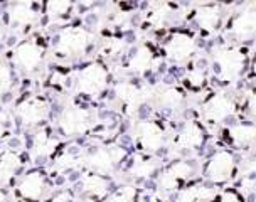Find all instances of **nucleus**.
<instances>
[{
    "mask_svg": "<svg viewBox=\"0 0 256 202\" xmlns=\"http://www.w3.org/2000/svg\"><path fill=\"white\" fill-rule=\"evenodd\" d=\"M214 62L222 81H234L244 71L246 58L236 48H218L214 49Z\"/></svg>",
    "mask_w": 256,
    "mask_h": 202,
    "instance_id": "1",
    "label": "nucleus"
},
{
    "mask_svg": "<svg viewBox=\"0 0 256 202\" xmlns=\"http://www.w3.org/2000/svg\"><path fill=\"white\" fill-rule=\"evenodd\" d=\"M126 152L125 148H120V146H106V148H98L94 152H91L83 158V162L94 170V174L98 176H106V174H112L113 168L116 167L118 164L125 158Z\"/></svg>",
    "mask_w": 256,
    "mask_h": 202,
    "instance_id": "2",
    "label": "nucleus"
},
{
    "mask_svg": "<svg viewBox=\"0 0 256 202\" xmlns=\"http://www.w3.org/2000/svg\"><path fill=\"white\" fill-rule=\"evenodd\" d=\"M108 84V71L102 64L91 62L80 72L76 81V88L80 93L88 96H98Z\"/></svg>",
    "mask_w": 256,
    "mask_h": 202,
    "instance_id": "3",
    "label": "nucleus"
},
{
    "mask_svg": "<svg viewBox=\"0 0 256 202\" xmlns=\"http://www.w3.org/2000/svg\"><path fill=\"white\" fill-rule=\"evenodd\" d=\"M90 125H91V112L86 108L76 106V104L64 108L61 116H59V128L68 136H76L88 132Z\"/></svg>",
    "mask_w": 256,
    "mask_h": 202,
    "instance_id": "4",
    "label": "nucleus"
},
{
    "mask_svg": "<svg viewBox=\"0 0 256 202\" xmlns=\"http://www.w3.org/2000/svg\"><path fill=\"white\" fill-rule=\"evenodd\" d=\"M90 34L83 27H66L58 36L56 50L61 56H76L88 48Z\"/></svg>",
    "mask_w": 256,
    "mask_h": 202,
    "instance_id": "5",
    "label": "nucleus"
},
{
    "mask_svg": "<svg viewBox=\"0 0 256 202\" xmlns=\"http://www.w3.org/2000/svg\"><path fill=\"white\" fill-rule=\"evenodd\" d=\"M232 170H234V157H232V154L228 150H219L209 160L206 176L214 184H222L232 176Z\"/></svg>",
    "mask_w": 256,
    "mask_h": 202,
    "instance_id": "6",
    "label": "nucleus"
},
{
    "mask_svg": "<svg viewBox=\"0 0 256 202\" xmlns=\"http://www.w3.org/2000/svg\"><path fill=\"white\" fill-rule=\"evenodd\" d=\"M49 104L39 96H30L17 106V116L26 126H36L48 116Z\"/></svg>",
    "mask_w": 256,
    "mask_h": 202,
    "instance_id": "7",
    "label": "nucleus"
},
{
    "mask_svg": "<svg viewBox=\"0 0 256 202\" xmlns=\"http://www.w3.org/2000/svg\"><path fill=\"white\" fill-rule=\"evenodd\" d=\"M236 112V104L226 93L214 94L208 103L204 104V118L214 123H221L232 116Z\"/></svg>",
    "mask_w": 256,
    "mask_h": 202,
    "instance_id": "8",
    "label": "nucleus"
},
{
    "mask_svg": "<svg viewBox=\"0 0 256 202\" xmlns=\"http://www.w3.org/2000/svg\"><path fill=\"white\" fill-rule=\"evenodd\" d=\"M150 94H152L150 90L140 88V86H135L126 81L118 82L116 84V96L125 103L126 112L130 114H134L136 110H138V106H142V104L150 98Z\"/></svg>",
    "mask_w": 256,
    "mask_h": 202,
    "instance_id": "9",
    "label": "nucleus"
},
{
    "mask_svg": "<svg viewBox=\"0 0 256 202\" xmlns=\"http://www.w3.org/2000/svg\"><path fill=\"white\" fill-rule=\"evenodd\" d=\"M14 61L27 72L36 71L42 62V49L32 40H26L14 50Z\"/></svg>",
    "mask_w": 256,
    "mask_h": 202,
    "instance_id": "10",
    "label": "nucleus"
},
{
    "mask_svg": "<svg viewBox=\"0 0 256 202\" xmlns=\"http://www.w3.org/2000/svg\"><path fill=\"white\" fill-rule=\"evenodd\" d=\"M196 50V40L187 34H174L166 44V54L174 62H186Z\"/></svg>",
    "mask_w": 256,
    "mask_h": 202,
    "instance_id": "11",
    "label": "nucleus"
},
{
    "mask_svg": "<svg viewBox=\"0 0 256 202\" xmlns=\"http://www.w3.org/2000/svg\"><path fill=\"white\" fill-rule=\"evenodd\" d=\"M136 136L138 144L145 152H157L164 145V132L162 126L155 122H142L136 126Z\"/></svg>",
    "mask_w": 256,
    "mask_h": 202,
    "instance_id": "12",
    "label": "nucleus"
},
{
    "mask_svg": "<svg viewBox=\"0 0 256 202\" xmlns=\"http://www.w3.org/2000/svg\"><path fill=\"white\" fill-rule=\"evenodd\" d=\"M254 29H256V10L253 4H248V7L243 8V12L234 17V20L231 24V32L238 39L244 40L253 38Z\"/></svg>",
    "mask_w": 256,
    "mask_h": 202,
    "instance_id": "13",
    "label": "nucleus"
},
{
    "mask_svg": "<svg viewBox=\"0 0 256 202\" xmlns=\"http://www.w3.org/2000/svg\"><path fill=\"white\" fill-rule=\"evenodd\" d=\"M46 190V178L40 172H30L19 184V192L26 200H39Z\"/></svg>",
    "mask_w": 256,
    "mask_h": 202,
    "instance_id": "14",
    "label": "nucleus"
},
{
    "mask_svg": "<svg viewBox=\"0 0 256 202\" xmlns=\"http://www.w3.org/2000/svg\"><path fill=\"white\" fill-rule=\"evenodd\" d=\"M204 142V133L196 122H187L180 133L177 135V146L182 150H196L202 145Z\"/></svg>",
    "mask_w": 256,
    "mask_h": 202,
    "instance_id": "15",
    "label": "nucleus"
},
{
    "mask_svg": "<svg viewBox=\"0 0 256 202\" xmlns=\"http://www.w3.org/2000/svg\"><path fill=\"white\" fill-rule=\"evenodd\" d=\"M194 19L202 30L212 32L218 29L219 22H221V8H219V6H212V4L202 6L196 10Z\"/></svg>",
    "mask_w": 256,
    "mask_h": 202,
    "instance_id": "16",
    "label": "nucleus"
},
{
    "mask_svg": "<svg viewBox=\"0 0 256 202\" xmlns=\"http://www.w3.org/2000/svg\"><path fill=\"white\" fill-rule=\"evenodd\" d=\"M81 189L94 199H102L108 194V180L98 174H86L81 177Z\"/></svg>",
    "mask_w": 256,
    "mask_h": 202,
    "instance_id": "17",
    "label": "nucleus"
},
{
    "mask_svg": "<svg viewBox=\"0 0 256 202\" xmlns=\"http://www.w3.org/2000/svg\"><path fill=\"white\" fill-rule=\"evenodd\" d=\"M154 62H155V56L152 49L147 48V46H140L135 50L134 56H132L128 68H130V71L136 72V74H144V72H147L154 66Z\"/></svg>",
    "mask_w": 256,
    "mask_h": 202,
    "instance_id": "18",
    "label": "nucleus"
},
{
    "mask_svg": "<svg viewBox=\"0 0 256 202\" xmlns=\"http://www.w3.org/2000/svg\"><path fill=\"white\" fill-rule=\"evenodd\" d=\"M58 140L48 135L46 130H40L36 133L34 136V145H32V157L34 158H46L56 150Z\"/></svg>",
    "mask_w": 256,
    "mask_h": 202,
    "instance_id": "19",
    "label": "nucleus"
},
{
    "mask_svg": "<svg viewBox=\"0 0 256 202\" xmlns=\"http://www.w3.org/2000/svg\"><path fill=\"white\" fill-rule=\"evenodd\" d=\"M20 157L14 152L7 150L0 155V184L10 182V178L16 176V172L20 168Z\"/></svg>",
    "mask_w": 256,
    "mask_h": 202,
    "instance_id": "20",
    "label": "nucleus"
},
{
    "mask_svg": "<svg viewBox=\"0 0 256 202\" xmlns=\"http://www.w3.org/2000/svg\"><path fill=\"white\" fill-rule=\"evenodd\" d=\"M8 14H10L12 24H17V26H29L36 20V17H38L32 4H14Z\"/></svg>",
    "mask_w": 256,
    "mask_h": 202,
    "instance_id": "21",
    "label": "nucleus"
},
{
    "mask_svg": "<svg viewBox=\"0 0 256 202\" xmlns=\"http://www.w3.org/2000/svg\"><path fill=\"white\" fill-rule=\"evenodd\" d=\"M214 197V190L204 186H192L182 189L177 196L176 202H206Z\"/></svg>",
    "mask_w": 256,
    "mask_h": 202,
    "instance_id": "22",
    "label": "nucleus"
},
{
    "mask_svg": "<svg viewBox=\"0 0 256 202\" xmlns=\"http://www.w3.org/2000/svg\"><path fill=\"white\" fill-rule=\"evenodd\" d=\"M230 135H231V140L234 142L236 145L246 146L254 142L256 130L251 123H236V125H232L230 128Z\"/></svg>",
    "mask_w": 256,
    "mask_h": 202,
    "instance_id": "23",
    "label": "nucleus"
},
{
    "mask_svg": "<svg viewBox=\"0 0 256 202\" xmlns=\"http://www.w3.org/2000/svg\"><path fill=\"white\" fill-rule=\"evenodd\" d=\"M155 98H157V103L160 106L167 108V110H174L179 108L184 101V94L180 93L177 88H166L158 93H155Z\"/></svg>",
    "mask_w": 256,
    "mask_h": 202,
    "instance_id": "24",
    "label": "nucleus"
},
{
    "mask_svg": "<svg viewBox=\"0 0 256 202\" xmlns=\"http://www.w3.org/2000/svg\"><path fill=\"white\" fill-rule=\"evenodd\" d=\"M158 162L155 158H138L132 167V174L135 177H150L157 172Z\"/></svg>",
    "mask_w": 256,
    "mask_h": 202,
    "instance_id": "25",
    "label": "nucleus"
},
{
    "mask_svg": "<svg viewBox=\"0 0 256 202\" xmlns=\"http://www.w3.org/2000/svg\"><path fill=\"white\" fill-rule=\"evenodd\" d=\"M81 162H83V157H78L72 152H66V154H62L61 157L56 158L54 165H56L58 170H70V168L78 167Z\"/></svg>",
    "mask_w": 256,
    "mask_h": 202,
    "instance_id": "26",
    "label": "nucleus"
},
{
    "mask_svg": "<svg viewBox=\"0 0 256 202\" xmlns=\"http://www.w3.org/2000/svg\"><path fill=\"white\" fill-rule=\"evenodd\" d=\"M152 12H150L148 20L152 22L154 26H162L168 16H170V6L167 4H154L152 6Z\"/></svg>",
    "mask_w": 256,
    "mask_h": 202,
    "instance_id": "27",
    "label": "nucleus"
},
{
    "mask_svg": "<svg viewBox=\"0 0 256 202\" xmlns=\"http://www.w3.org/2000/svg\"><path fill=\"white\" fill-rule=\"evenodd\" d=\"M168 172H170L177 180H187V178L192 177L194 168H192V165L189 162H176L168 168Z\"/></svg>",
    "mask_w": 256,
    "mask_h": 202,
    "instance_id": "28",
    "label": "nucleus"
},
{
    "mask_svg": "<svg viewBox=\"0 0 256 202\" xmlns=\"http://www.w3.org/2000/svg\"><path fill=\"white\" fill-rule=\"evenodd\" d=\"M71 8V2L66 0H52L46 6V12L49 17H61L64 14H68V10Z\"/></svg>",
    "mask_w": 256,
    "mask_h": 202,
    "instance_id": "29",
    "label": "nucleus"
},
{
    "mask_svg": "<svg viewBox=\"0 0 256 202\" xmlns=\"http://www.w3.org/2000/svg\"><path fill=\"white\" fill-rule=\"evenodd\" d=\"M136 199V190L134 187H122L115 194L110 197L108 202H135Z\"/></svg>",
    "mask_w": 256,
    "mask_h": 202,
    "instance_id": "30",
    "label": "nucleus"
},
{
    "mask_svg": "<svg viewBox=\"0 0 256 202\" xmlns=\"http://www.w3.org/2000/svg\"><path fill=\"white\" fill-rule=\"evenodd\" d=\"M12 86V71L6 64L0 62V96L6 94Z\"/></svg>",
    "mask_w": 256,
    "mask_h": 202,
    "instance_id": "31",
    "label": "nucleus"
},
{
    "mask_svg": "<svg viewBox=\"0 0 256 202\" xmlns=\"http://www.w3.org/2000/svg\"><path fill=\"white\" fill-rule=\"evenodd\" d=\"M158 184H160V189L166 190V192H174V190L179 189V180H177V178L174 177L168 170L160 176Z\"/></svg>",
    "mask_w": 256,
    "mask_h": 202,
    "instance_id": "32",
    "label": "nucleus"
},
{
    "mask_svg": "<svg viewBox=\"0 0 256 202\" xmlns=\"http://www.w3.org/2000/svg\"><path fill=\"white\" fill-rule=\"evenodd\" d=\"M187 76H189V81H190L192 86H202V82L206 80L202 68H194V70L189 71V74Z\"/></svg>",
    "mask_w": 256,
    "mask_h": 202,
    "instance_id": "33",
    "label": "nucleus"
},
{
    "mask_svg": "<svg viewBox=\"0 0 256 202\" xmlns=\"http://www.w3.org/2000/svg\"><path fill=\"white\" fill-rule=\"evenodd\" d=\"M123 49V40H118V39H112L106 42V50L112 54H116L120 52V50Z\"/></svg>",
    "mask_w": 256,
    "mask_h": 202,
    "instance_id": "34",
    "label": "nucleus"
},
{
    "mask_svg": "<svg viewBox=\"0 0 256 202\" xmlns=\"http://www.w3.org/2000/svg\"><path fill=\"white\" fill-rule=\"evenodd\" d=\"M219 202H243V199H241V197L238 196L236 192L228 190V192H224V194L221 196V199H219Z\"/></svg>",
    "mask_w": 256,
    "mask_h": 202,
    "instance_id": "35",
    "label": "nucleus"
},
{
    "mask_svg": "<svg viewBox=\"0 0 256 202\" xmlns=\"http://www.w3.org/2000/svg\"><path fill=\"white\" fill-rule=\"evenodd\" d=\"M51 202H71V196L68 194V192H61V194H58Z\"/></svg>",
    "mask_w": 256,
    "mask_h": 202,
    "instance_id": "36",
    "label": "nucleus"
},
{
    "mask_svg": "<svg viewBox=\"0 0 256 202\" xmlns=\"http://www.w3.org/2000/svg\"><path fill=\"white\" fill-rule=\"evenodd\" d=\"M6 123H7V114L4 112H0V138H2L4 133H6Z\"/></svg>",
    "mask_w": 256,
    "mask_h": 202,
    "instance_id": "37",
    "label": "nucleus"
},
{
    "mask_svg": "<svg viewBox=\"0 0 256 202\" xmlns=\"http://www.w3.org/2000/svg\"><path fill=\"white\" fill-rule=\"evenodd\" d=\"M0 202H7V194L4 192V189H0Z\"/></svg>",
    "mask_w": 256,
    "mask_h": 202,
    "instance_id": "38",
    "label": "nucleus"
},
{
    "mask_svg": "<svg viewBox=\"0 0 256 202\" xmlns=\"http://www.w3.org/2000/svg\"><path fill=\"white\" fill-rule=\"evenodd\" d=\"M4 39V26H2V20H0V42Z\"/></svg>",
    "mask_w": 256,
    "mask_h": 202,
    "instance_id": "39",
    "label": "nucleus"
}]
</instances>
